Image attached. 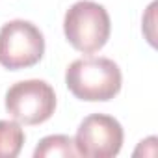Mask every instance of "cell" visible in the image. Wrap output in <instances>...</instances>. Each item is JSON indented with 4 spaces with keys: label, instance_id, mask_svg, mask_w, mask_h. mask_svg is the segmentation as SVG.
Instances as JSON below:
<instances>
[{
    "label": "cell",
    "instance_id": "obj_2",
    "mask_svg": "<svg viewBox=\"0 0 158 158\" xmlns=\"http://www.w3.org/2000/svg\"><path fill=\"white\" fill-rule=\"evenodd\" d=\"M63 32L78 52L93 54L101 50L110 37V15L104 6L91 0H80L67 10Z\"/></svg>",
    "mask_w": 158,
    "mask_h": 158
},
{
    "label": "cell",
    "instance_id": "obj_3",
    "mask_svg": "<svg viewBox=\"0 0 158 158\" xmlns=\"http://www.w3.org/2000/svg\"><path fill=\"white\" fill-rule=\"evenodd\" d=\"M45 54V39L41 30L23 19L6 23L0 28V65L19 71L35 65Z\"/></svg>",
    "mask_w": 158,
    "mask_h": 158
},
{
    "label": "cell",
    "instance_id": "obj_1",
    "mask_svg": "<svg viewBox=\"0 0 158 158\" xmlns=\"http://www.w3.org/2000/svg\"><path fill=\"white\" fill-rule=\"evenodd\" d=\"M121 69L110 58H80L65 71L69 91L80 101H112L121 91Z\"/></svg>",
    "mask_w": 158,
    "mask_h": 158
},
{
    "label": "cell",
    "instance_id": "obj_6",
    "mask_svg": "<svg viewBox=\"0 0 158 158\" xmlns=\"http://www.w3.org/2000/svg\"><path fill=\"white\" fill-rule=\"evenodd\" d=\"M24 145V130L21 123L0 119V158H15L19 156Z\"/></svg>",
    "mask_w": 158,
    "mask_h": 158
},
{
    "label": "cell",
    "instance_id": "obj_5",
    "mask_svg": "<svg viewBox=\"0 0 158 158\" xmlns=\"http://www.w3.org/2000/svg\"><path fill=\"white\" fill-rule=\"evenodd\" d=\"M123 145V127L117 119L106 114L88 115L76 130L74 147L78 156L86 158H114Z\"/></svg>",
    "mask_w": 158,
    "mask_h": 158
},
{
    "label": "cell",
    "instance_id": "obj_7",
    "mask_svg": "<svg viewBox=\"0 0 158 158\" xmlns=\"http://www.w3.org/2000/svg\"><path fill=\"white\" fill-rule=\"evenodd\" d=\"M56 158V156H78L74 141L69 136L56 134V136H47L39 141V145L34 151V158Z\"/></svg>",
    "mask_w": 158,
    "mask_h": 158
},
{
    "label": "cell",
    "instance_id": "obj_4",
    "mask_svg": "<svg viewBox=\"0 0 158 158\" xmlns=\"http://www.w3.org/2000/svg\"><path fill=\"white\" fill-rule=\"evenodd\" d=\"M6 110L21 125H39L52 117L56 95L45 80H23L13 84L6 93Z\"/></svg>",
    "mask_w": 158,
    "mask_h": 158
}]
</instances>
